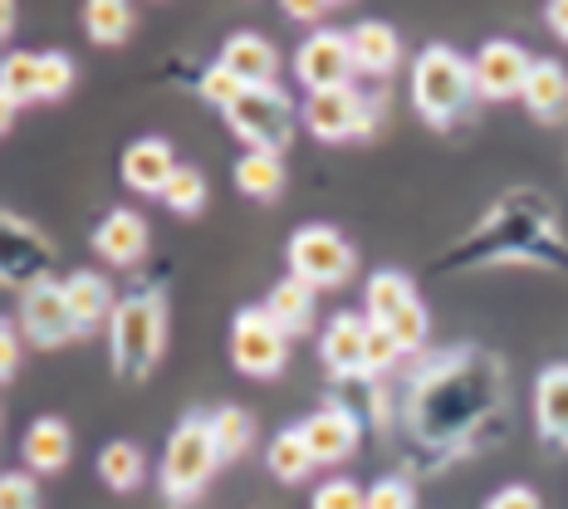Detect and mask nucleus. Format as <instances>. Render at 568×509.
Wrapping results in <instances>:
<instances>
[{"label": "nucleus", "instance_id": "nucleus-1", "mask_svg": "<svg viewBox=\"0 0 568 509\" xmlns=\"http://www.w3.org/2000/svg\"><path fill=\"white\" fill-rule=\"evenodd\" d=\"M109 338H113V373L123 383H142V377L158 368L162 348H168V299L158 289L118 299Z\"/></svg>", "mask_w": 568, "mask_h": 509}, {"label": "nucleus", "instance_id": "nucleus-2", "mask_svg": "<svg viewBox=\"0 0 568 509\" xmlns=\"http://www.w3.org/2000/svg\"><path fill=\"white\" fill-rule=\"evenodd\" d=\"M476 64L456 54L452 44H426L412 64V103L432 128L456 123L460 113L476 103Z\"/></svg>", "mask_w": 568, "mask_h": 509}, {"label": "nucleus", "instance_id": "nucleus-3", "mask_svg": "<svg viewBox=\"0 0 568 509\" xmlns=\"http://www.w3.org/2000/svg\"><path fill=\"white\" fill-rule=\"evenodd\" d=\"M216 466H221V446L216 431H211V417H186L168 436V451H162V495L172 505L196 500L216 476Z\"/></svg>", "mask_w": 568, "mask_h": 509}, {"label": "nucleus", "instance_id": "nucleus-4", "mask_svg": "<svg viewBox=\"0 0 568 509\" xmlns=\"http://www.w3.org/2000/svg\"><path fill=\"white\" fill-rule=\"evenodd\" d=\"M226 123L251 152H275V157H284V147L294 142V128H300V103L280 84H260V89H245L241 99L231 103Z\"/></svg>", "mask_w": 568, "mask_h": 509}, {"label": "nucleus", "instance_id": "nucleus-5", "mask_svg": "<svg viewBox=\"0 0 568 509\" xmlns=\"http://www.w3.org/2000/svg\"><path fill=\"white\" fill-rule=\"evenodd\" d=\"M284 259H290V275L304 279L310 289H343V284L358 275V255H353V245L343 241V231L324 226V221L294 231Z\"/></svg>", "mask_w": 568, "mask_h": 509}, {"label": "nucleus", "instance_id": "nucleus-6", "mask_svg": "<svg viewBox=\"0 0 568 509\" xmlns=\"http://www.w3.org/2000/svg\"><path fill=\"white\" fill-rule=\"evenodd\" d=\"M383 103L387 99H363L353 84L310 93V103H304V128H310L318 142L368 138L373 128H377V113H383Z\"/></svg>", "mask_w": 568, "mask_h": 509}, {"label": "nucleus", "instance_id": "nucleus-7", "mask_svg": "<svg viewBox=\"0 0 568 509\" xmlns=\"http://www.w3.org/2000/svg\"><path fill=\"white\" fill-rule=\"evenodd\" d=\"M231 358L245 377H280L284 373V363H290V334L270 318L265 304H251V309L235 314Z\"/></svg>", "mask_w": 568, "mask_h": 509}, {"label": "nucleus", "instance_id": "nucleus-8", "mask_svg": "<svg viewBox=\"0 0 568 509\" xmlns=\"http://www.w3.org/2000/svg\"><path fill=\"white\" fill-rule=\"evenodd\" d=\"M20 334H26L34 348H64L74 334V314H69V299H64V279H30L20 289Z\"/></svg>", "mask_w": 568, "mask_h": 509}, {"label": "nucleus", "instance_id": "nucleus-9", "mask_svg": "<svg viewBox=\"0 0 568 509\" xmlns=\"http://www.w3.org/2000/svg\"><path fill=\"white\" fill-rule=\"evenodd\" d=\"M294 74H300V84L310 93L343 89L353 79V40L343 30L318 26L310 40L300 44V54H294Z\"/></svg>", "mask_w": 568, "mask_h": 509}, {"label": "nucleus", "instance_id": "nucleus-10", "mask_svg": "<svg viewBox=\"0 0 568 509\" xmlns=\"http://www.w3.org/2000/svg\"><path fill=\"white\" fill-rule=\"evenodd\" d=\"M476 64V93L490 103H505V99H525V84H529V69L535 59L519 50L515 40H485L480 54L470 59Z\"/></svg>", "mask_w": 568, "mask_h": 509}, {"label": "nucleus", "instance_id": "nucleus-11", "mask_svg": "<svg viewBox=\"0 0 568 509\" xmlns=\"http://www.w3.org/2000/svg\"><path fill=\"white\" fill-rule=\"evenodd\" d=\"M368 338H373L368 314L343 309V314H334V324L324 328V338H318V358H324V368L334 377H363V363H368Z\"/></svg>", "mask_w": 568, "mask_h": 509}, {"label": "nucleus", "instance_id": "nucleus-12", "mask_svg": "<svg viewBox=\"0 0 568 509\" xmlns=\"http://www.w3.org/2000/svg\"><path fill=\"white\" fill-rule=\"evenodd\" d=\"M304 441H310V456L314 466H338V460H348L358 451V417H353L343 401H328V407H318L310 421L300 426Z\"/></svg>", "mask_w": 568, "mask_h": 509}, {"label": "nucleus", "instance_id": "nucleus-13", "mask_svg": "<svg viewBox=\"0 0 568 509\" xmlns=\"http://www.w3.org/2000/svg\"><path fill=\"white\" fill-rule=\"evenodd\" d=\"M176 152H172V142L168 138H138L133 147L123 152V186L128 192H138V196H162L168 192V182L176 176Z\"/></svg>", "mask_w": 568, "mask_h": 509}, {"label": "nucleus", "instance_id": "nucleus-14", "mask_svg": "<svg viewBox=\"0 0 568 509\" xmlns=\"http://www.w3.org/2000/svg\"><path fill=\"white\" fill-rule=\"evenodd\" d=\"M148 241H152V231L133 206L109 211V216L99 221V231H93V251H99V259H109L118 269H133L138 259L148 255Z\"/></svg>", "mask_w": 568, "mask_h": 509}, {"label": "nucleus", "instance_id": "nucleus-15", "mask_svg": "<svg viewBox=\"0 0 568 509\" xmlns=\"http://www.w3.org/2000/svg\"><path fill=\"white\" fill-rule=\"evenodd\" d=\"M221 64L241 79L245 89H260V84H275L280 74V50L255 30H235L226 44H221Z\"/></svg>", "mask_w": 568, "mask_h": 509}, {"label": "nucleus", "instance_id": "nucleus-16", "mask_svg": "<svg viewBox=\"0 0 568 509\" xmlns=\"http://www.w3.org/2000/svg\"><path fill=\"white\" fill-rule=\"evenodd\" d=\"M64 299H69V314H74L79 338L93 334V328H103V324H113V309H118L113 284L103 275H93V269H74V275L64 279Z\"/></svg>", "mask_w": 568, "mask_h": 509}, {"label": "nucleus", "instance_id": "nucleus-17", "mask_svg": "<svg viewBox=\"0 0 568 509\" xmlns=\"http://www.w3.org/2000/svg\"><path fill=\"white\" fill-rule=\"evenodd\" d=\"M20 456H26V466L34 476H59L74 460V431H69V421H59V417L30 421V431L20 436Z\"/></svg>", "mask_w": 568, "mask_h": 509}, {"label": "nucleus", "instance_id": "nucleus-18", "mask_svg": "<svg viewBox=\"0 0 568 509\" xmlns=\"http://www.w3.org/2000/svg\"><path fill=\"white\" fill-rule=\"evenodd\" d=\"M535 421L554 451H568V363H549L535 383Z\"/></svg>", "mask_w": 568, "mask_h": 509}, {"label": "nucleus", "instance_id": "nucleus-19", "mask_svg": "<svg viewBox=\"0 0 568 509\" xmlns=\"http://www.w3.org/2000/svg\"><path fill=\"white\" fill-rule=\"evenodd\" d=\"M348 40H353V69H358V74L387 79L402 64V40H397L393 26H383V20H363V26H353Z\"/></svg>", "mask_w": 568, "mask_h": 509}, {"label": "nucleus", "instance_id": "nucleus-20", "mask_svg": "<svg viewBox=\"0 0 568 509\" xmlns=\"http://www.w3.org/2000/svg\"><path fill=\"white\" fill-rule=\"evenodd\" d=\"M525 109L539 118V123H559L568 118V69L559 59H535L525 84Z\"/></svg>", "mask_w": 568, "mask_h": 509}, {"label": "nucleus", "instance_id": "nucleus-21", "mask_svg": "<svg viewBox=\"0 0 568 509\" xmlns=\"http://www.w3.org/2000/svg\"><path fill=\"white\" fill-rule=\"evenodd\" d=\"M265 309H270V318H275L290 338H304L314 328V289L304 279L290 275V279H280L275 289H270Z\"/></svg>", "mask_w": 568, "mask_h": 509}, {"label": "nucleus", "instance_id": "nucleus-22", "mask_svg": "<svg viewBox=\"0 0 568 509\" xmlns=\"http://www.w3.org/2000/svg\"><path fill=\"white\" fill-rule=\"evenodd\" d=\"M412 299H417V289H412V279L402 269H377L368 279V294H363V314H368L373 328H387Z\"/></svg>", "mask_w": 568, "mask_h": 509}, {"label": "nucleus", "instance_id": "nucleus-23", "mask_svg": "<svg viewBox=\"0 0 568 509\" xmlns=\"http://www.w3.org/2000/svg\"><path fill=\"white\" fill-rule=\"evenodd\" d=\"M0 99H6V118H16L20 103H40V54L10 50L0 64Z\"/></svg>", "mask_w": 568, "mask_h": 509}, {"label": "nucleus", "instance_id": "nucleus-24", "mask_svg": "<svg viewBox=\"0 0 568 509\" xmlns=\"http://www.w3.org/2000/svg\"><path fill=\"white\" fill-rule=\"evenodd\" d=\"M235 186L251 201H275L284 192V162L275 152H245V157L235 162Z\"/></svg>", "mask_w": 568, "mask_h": 509}, {"label": "nucleus", "instance_id": "nucleus-25", "mask_svg": "<svg viewBox=\"0 0 568 509\" xmlns=\"http://www.w3.org/2000/svg\"><path fill=\"white\" fill-rule=\"evenodd\" d=\"M138 16L128 0H89L84 6V34L93 44H123L133 34Z\"/></svg>", "mask_w": 568, "mask_h": 509}, {"label": "nucleus", "instance_id": "nucleus-26", "mask_svg": "<svg viewBox=\"0 0 568 509\" xmlns=\"http://www.w3.org/2000/svg\"><path fill=\"white\" fill-rule=\"evenodd\" d=\"M265 460H270V476L284 480V485H300V480L314 470L310 441H304V431H300V426H290V431H280L275 441H270Z\"/></svg>", "mask_w": 568, "mask_h": 509}, {"label": "nucleus", "instance_id": "nucleus-27", "mask_svg": "<svg viewBox=\"0 0 568 509\" xmlns=\"http://www.w3.org/2000/svg\"><path fill=\"white\" fill-rule=\"evenodd\" d=\"M142 451L133 441H109L99 451V476H103V485H109V490H138L142 485Z\"/></svg>", "mask_w": 568, "mask_h": 509}, {"label": "nucleus", "instance_id": "nucleus-28", "mask_svg": "<svg viewBox=\"0 0 568 509\" xmlns=\"http://www.w3.org/2000/svg\"><path fill=\"white\" fill-rule=\"evenodd\" d=\"M211 431H216V446H221V460H241L255 441V421L245 407H216L211 411Z\"/></svg>", "mask_w": 568, "mask_h": 509}, {"label": "nucleus", "instance_id": "nucleus-29", "mask_svg": "<svg viewBox=\"0 0 568 509\" xmlns=\"http://www.w3.org/2000/svg\"><path fill=\"white\" fill-rule=\"evenodd\" d=\"M162 201H168V211H176V216H196V211L206 206V176L196 167H176Z\"/></svg>", "mask_w": 568, "mask_h": 509}, {"label": "nucleus", "instance_id": "nucleus-30", "mask_svg": "<svg viewBox=\"0 0 568 509\" xmlns=\"http://www.w3.org/2000/svg\"><path fill=\"white\" fill-rule=\"evenodd\" d=\"M74 89V59L59 54V50H44L40 54V103H54Z\"/></svg>", "mask_w": 568, "mask_h": 509}, {"label": "nucleus", "instance_id": "nucleus-31", "mask_svg": "<svg viewBox=\"0 0 568 509\" xmlns=\"http://www.w3.org/2000/svg\"><path fill=\"white\" fill-rule=\"evenodd\" d=\"M310 509H368V490L353 485L348 476H334L314 490V505Z\"/></svg>", "mask_w": 568, "mask_h": 509}, {"label": "nucleus", "instance_id": "nucleus-32", "mask_svg": "<svg viewBox=\"0 0 568 509\" xmlns=\"http://www.w3.org/2000/svg\"><path fill=\"white\" fill-rule=\"evenodd\" d=\"M196 89H201V99H206V103H216L221 113H226L231 103H235V99H241V93H245V84H241V79L231 74L226 64H221V59H216V64L206 69V74H201V84H196Z\"/></svg>", "mask_w": 568, "mask_h": 509}, {"label": "nucleus", "instance_id": "nucleus-33", "mask_svg": "<svg viewBox=\"0 0 568 509\" xmlns=\"http://www.w3.org/2000/svg\"><path fill=\"white\" fill-rule=\"evenodd\" d=\"M387 334H393V343L402 353H417L422 343H426V309H422V299H412L407 309H402L393 324H387Z\"/></svg>", "mask_w": 568, "mask_h": 509}, {"label": "nucleus", "instance_id": "nucleus-34", "mask_svg": "<svg viewBox=\"0 0 568 509\" xmlns=\"http://www.w3.org/2000/svg\"><path fill=\"white\" fill-rule=\"evenodd\" d=\"M368 509H417V490L402 476H383L377 485H368Z\"/></svg>", "mask_w": 568, "mask_h": 509}, {"label": "nucleus", "instance_id": "nucleus-35", "mask_svg": "<svg viewBox=\"0 0 568 509\" xmlns=\"http://www.w3.org/2000/svg\"><path fill=\"white\" fill-rule=\"evenodd\" d=\"M0 509H40V490H34V480L26 470H10L0 480Z\"/></svg>", "mask_w": 568, "mask_h": 509}, {"label": "nucleus", "instance_id": "nucleus-36", "mask_svg": "<svg viewBox=\"0 0 568 509\" xmlns=\"http://www.w3.org/2000/svg\"><path fill=\"white\" fill-rule=\"evenodd\" d=\"M397 358H402V348L393 343V334H387V328H373V338H368V363H363V377L387 373Z\"/></svg>", "mask_w": 568, "mask_h": 509}, {"label": "nucleus", "instance_id": "nucleus-37", "mask_svg": "<svg viewBox=\"0 0 568 509\" xmlns=\"http://www.w3.org/2000/svg\"><path fill=\"white\" fill-rule=\"evenodd\" d=\"M485 509H544V500L529 485H500V490L485 500Z\"/></svg>", "mask_w": 568, "mask_h": 509}, {"label": "nucleus", "instance_id": "nucleus-38", "mask_svg": "<svg viewBox=\"0 0 568 509\" xmlns=\"http://www.w3.org/2000/svg\"><path fill=\"white\" fill-rule=\"evenodd\" d=\"M0 348H6V358H0V373L16 377V368H20V324L0 328Z\"/></svg>", "mask_w": 568, "mask_h": 509}, {"label": "nucleus", "instance_id": "nucleus-39", "mask_svg": "<svg viewBox=\"0 0 568 509\" xmlns=\"http://www.w3.org/2000/svg\"><path fill=\"white\" fill-rule=\"evenodd\" d=\"M284 16H294V20H324L328 6H324V0H284Z\"/></svg>", "mask_w": 568, "mask_h": 509}, {"label": "nucleus", "instance_id": "nucleus-40", "mask_svg": "<svg viewBox=\"0 0 568 509\" xmlns=\"http://www.w3.org/2000/svg\"><path fill=\"white\" fill-rule=\"evenodd\" d=\"M544 26H549L568 44V0H554V6H544Z\"/></svg>", "mask_w": 568, "mask_h": 509}]
</instances>
